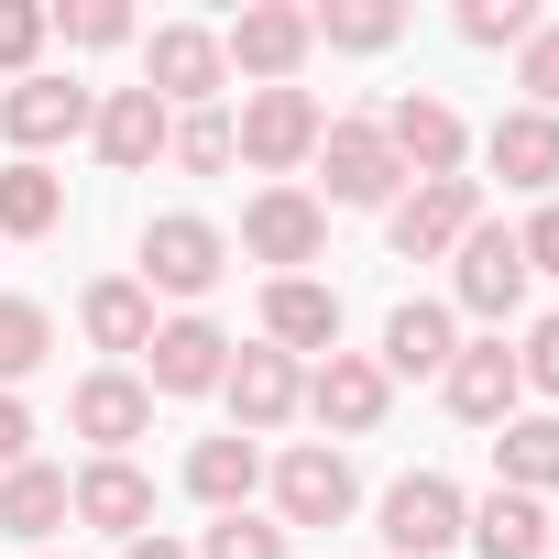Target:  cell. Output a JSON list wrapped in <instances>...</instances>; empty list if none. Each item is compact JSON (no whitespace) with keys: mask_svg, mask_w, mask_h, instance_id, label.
<instances>
[{"mask_svg":"<svg viewBox=\"0 0 559 559\" xmlns=\"http://www.w3.org/2000/svg\"><path fill=\"white\" fill-rule=\"evenodd\" d=\"M319 132H330V110L308 99V88H241V121H230V154L252 165V176H274L286 187L308 154H319Z\"/></svg>","mask_w":559,"mask_h":559,"instance_id":"1","label":"cell"},{"mask_svg":"<svg viewBox=\"0 0 559 559\" xmlns=\"http://www.w3.org/2000/svg\"><path fill=\"white\" fill-rule=\"evenodd\" d=\"M319 209H395V187H406V165H395V143H384V121H330L319 132Z\"/></svg>","mask_w":559,"mask_h":559,"instance_id":"2","label":"cell"},{"mask_svg":"<svg viewBox=\"0 0 559 559\" xmlns=\"http://www.w3.org/2000/svg\"><path fill=\"white\" fill-rule=\"evenodd\" d=\"M352 504H362V472L330 450V439H297L286 461H274V526H352Z\"/></svg>","mask_w":559,"mask_h":559,"instance_id":"3","label":"cell"},{"mask_svg":"<svg viewBox=\"0 0 559 559\" xmlns=\"http://www.w3.org/2000/svg\"><path fill=\"white\" fill-rule=\"evenodd\" d=\"M308 12L297 0H241L230 12V34H219V67H241L252 88H297V67H308Z\"/></svg>","mask_w":559,"mask_h":559,"instance_id":"4","label":"cell"},{"mask_svg":"<svg viewBox=\"0 0 559 559\" xmlns=\"http://www.w3.org/2000/svg\"><path fill=\"white\" fill-rule=\"evenodd\" d=\"M219 274H230V241L209 219H187V209L143 219V297H209Z\"/></svg>","mask_w":559,"mask_h":559,"instance_id":"5","label":"cell"},{"mask_svg":"<svg viewBox=\"0 0 559 559\" xmlns=\"http://www.w3.org/2000/svg\"><path fill=\"white\" fill-rule=\"evenodd\" d=\"M450 297H461L472 319H493V341H504V319L526 308V252H515L504 219H472V241L450 252Z\"/></svg>","mask_w":559,"mask_h":559,"instance_id":"6","label":"cell"},{"mask_svg":"<svg viewBox=\"0 0 559 559\" xmlns=\"http://www.w3.org/2000/svg\"><path fill=\"white\" fill-rule=\"evenodd\" d=\"M143 88H154L165 110H219V88H230L219 34H209V23H154V45H143Z\"/></svg>","mask_w":559,"mask_h":559,"instance_id":"7","label":"cell"},{"mask_svg":"<svg viewBox=\"0 0 559 559\" xmlns=\"http://www.w3.org/2000/svg\"><path fill=\"white\" fill-rule=\"evenodd\" d=\"M472 219H483V187H472V176H428V187H406V198H395L384 241H395L406 263H439V252H461V241H472Z\"/></svg>","mask_w":559,"mask_h":559,"instance_id":"8","label":"cell"},{"mask_svg":"<svg viewBox=\"0 0 559 559\" xmlns=\"http://www.w3.org/2000/svg\"><path fill=\"white\" fill-rule=\"evenodd\" d=\"M241 252L274 263V274H308V263L330 252V209H319L308 187H263V198L241 209Z\"/></svg>","mask_w":559,"mask_h":559,"instance_id":"9","label":"cell"},{"mask_svg":"<svg viewBox=\"0 0 559 559\" xmlns=\"http://www.w3.org/2000/svg\"><path fill=\"white\" fill-rule=\"evenodd\" d=\"M88 121H99V99H88L78 78H23V88H0V132H12L23 165H45L56 143H78Z\"/></svg>","mask_w":559,"mask_h":559,"instance_id":"10","label":"cell"},{"mask_svg":"<svg viewBox=\"0 0 559 559\" xmlns=\"http://www.w3.org/2000/svg\"><path fill=\"white\" fill-rule=\"evenodd\" d=\"M219 373H230V330L219 319H154L143 395H219Z\"/></svg>","mask_w":559,"mask_h":559,"instance_id":"11","label":"cell"},{"mask_svg":"<svg viewBox=\"0 0 559 559\" xmlns=\"http://www.w3.org/2000/svg\"><path fill=\"white\" fill-rule=\"evenodd\" d=\"M384 406H395V384H384L373 352H319V373H308V417H319L330 439H373Z\"/></svg>","mask_w":559,"mask_h":559,"instance_id":"12","label":"cell"},{"mask_svg":"<svg viewBox=\"0 0 559 559\" xmlns=\"http://www.w3.org/2000/svg\"><path fill=\"white\" fill-rule=\"evenodd\" d=\"M461 483L450 472H406L395 493H384V559H439V548H461Z\"/></svg>","mask_w":559,"mask_h":559,"instance_id":"13","label":"cell"},{"mask_svg":"<svg viewBox=\"0 0 559 559\" xmlns=\"http://www.w3.org/2000/svg\"><path fill=\"white\" fill-rule=\"evenodd\" d=\"M219 395H230V428H241V439H263V428H286V417L308 406V373L274 352V341H252V352H230Z\"/></svg>","mask_w":559,"mask_h":559,"instance_id":"14","label":"cell"},{"mask_svg":"<svg viewBox=\"0 0 559 559\" xmlns=\"http://www.w3.org/2000/svg\"><path fill=\"white\" fill-rule=\"evenodd\" d=\"M67 428H78L99 461H132V439L154 428V395H143V373H121V362H110V373H88V384L67 395Z\"/></svg>","mask_w":559,"mask_h":559,"instance_id":"15","label":"cell"},{"mask_svg":"<svg viewBox=\"0 0 559 559\" xmlns=\"http://www.w3.org/2000/svg\"><path fill=\"white\" fill-rule=\"evenodd\" d=\"M263 341L274 352H341V286H319V274H274L263 286Z\"/></svg>","mask_w":559,"mask_h":559,"instance_id":"16","label":"cell"},{"mask_svg":"<svg viewBox=\"0 0 559 559\" xmlns=\"http://www.w3.org/2000/svg\"><path fill=\"white\" fill-rule=\"evenodd\" d=\"M384 143H395V165H406L417 187H428V176H461V154H472L461 110H450V99H417V88L384 110Z\"/></svg>","mask_w":559,"mask_h":559,"instance_id":"17","label":"cell"},{"mask_svg":"<svg viewBox=\"0 0 559 559\" xmlns=\"http://www.w3.org/2000/svg\"><path fill=\"white\" fill-rule=\"evenodd\" d=\"M439 395H450V417L504 428V417H515V395H526V373H515V352H504V341H461V352H450V373H439Z\"/></svg>","mask_w":559,"mask_h":559,"instance_id":"18","label":"cell"},{"mask_svg":"<svg viewBox=\"0 0 559 559\" xmlns=\"http://www.w3.org/2000/svg\"><path fill=\"white\" fill-rule=\"evenodd\" d=\"M67 515H78V526H99V537H121V548H132V537H154V483H143V472H132V461H88V472H78V483H67Z\"/></svg>","mask_w":559,"mask_h":559,"instance_id":"19","label":"cell"},{"mask_svg":"<svg viewBox=\"0 0 559 559\" xmlns=\"http://www.w3.org/2000/svg\"><path fill=\"white\" fill-rule=\"evenodd\" d=\"M165 132H176V110H165L154 88H110V99H99V121H88V143H99V165H110V176H143V165L165 154Z\"/></svg>","mask_w":559,"mask_h":559,"instance_id":"20","label":"cell"},{"mask_svg":"<svg viewBox=\"0 0 559 559\" xmlns=\"http://www.w3.org/2000/svg\"><path fill=\"white\" fill-rule=\"evenodd\" d=\"M483 165H493L515 198H548V187H559V121H548V110H504V121L483 132Z\"/></svg>","mask_w":559,"mask_h":559,"instance_id":"21","label":"cell"},{"mask_svg":"<svg viewBox=\"0 0 559 559\" xmlns=\"http://www.w3.org/2000/svg\"><path fill=\"white\" fill-rule=\"evenodd\" d=\"M450 352H461V319H450L439 297H406V308L384 319V352H373V362H384V384H395V373H450Z\"/></svg>","mask_w":559,"mask_h":559,"instance_id":"22","label":"cell"},{"mask_svg":"<svg viewBox=\"0 0 559 559\" xmlns=\"http://www.w3.org/2000/svg\"><path fill=\"white\" fill-rule=\"evenodd\" d=\"M461 537H472L483 559H548V504H537V493H504V483H493V493H483V504L461 515Z\"/></svg>","mask_w":559,"mask_h":559,"instance_id":"23","label":"cell"},{"mask_svg":"<svg viewBox=\"0 0 559 559\" xmlns=\"http://www.w3.org/2000/svg\"><path fill=\"white\" fill-rule=\"evenodd\" d=\"M252 483H263V450H252L241 428H230V439H198V450H187V493H198L209 515H241V504H252Z\"/></svg>","mask_w":559,"mask_h":559,"instance_id":"24","label":"cell"},{"mask_svg":"<svg viewBox=\"0 0 559 559\" xmlns=\"http://www.w3.org/2000/svg\"><path fill=\"white\" fill-rule=\"evenodd\" d=\"M493 483L504 493H559V417H504L493 428Z\"/></svg>","mask_w":559,"mask_h":559,"instance_id":"25","label":"cell"},{"mask_svg":"<svg viewBox=\"0 0 559 559\" xmlns=\"http://www.w3.org/2000/svg\"><path fill=\"white\" fill-rule=\"evenodd\" d=\"M56 526H67V472H56V461H23V472H0V537L45 548Z\"/></svg>","mask_w":559,"mask_h":559,"instance_id":"26","label":"cell"},{"mask_svg":"<svg viewBox=\"0 0 559 559\" xmlns=\"http://www.w3.org/2000/svg\"><path fill=\"white\" fill-rule=\"evenodd\" d=\"M78 330L99 352H143L154 341V297H143V274H99V286L78 297Z\"/></svg>","mask_w":559,"mask_h":559,"instance_id":"27","label":"cell"},{"mask_svg":"<svg viewBox=\"0 0 559 559\" xmlns=\"http://www.w3.org/2000/svg\"><path fill=\"white\" fill-rule=\"evenodd\" d=\"M56 219H67V176L12 154V165H0V241H45Z\"/></svg>","mask_w":559,"mask_h":559,"instance_id":"28","label":"cell"},{"mask_svg":"<svg viewBox=\"0 0 559 559\" xmlns=\"http://www.w3.org/2000/svg\"><path fill=\"white\" fill-rule=\"evenodd\" d=\"M308 34H319V45H341V56H384V45L406 34V12H395V0H319Z\"/></svg>","mask_w":559,"mask_h":559,"instance_id":"29","label":"cell"},{"mask_svg":"<svg viewBox=\"0 0 559 559\" xmlns=\"http://www.w3.org/2000/svg\"><path fill=\"white\" fill-rule=\"evenodd\" d=\"M45 352H56V319L34 297H0V395H12L23 373H45Z\"/></svg>","mask_w":559,"mask_h":559,"instance_id":"30","label":"cell"},{"mask_svg":"<svg viewBox=\"0 0 559 559\" xmlns=\"http://www.w3.org/2000/svg\"><path fill=\"white\" fill-rule=\"evenodd\" d=\"M286 548H297V537L274 526V515H252V504H241V515H219V526L198 537V559H286Z\"/></svg>","mask_w":559,"mask_h":559,"instance_id":"31","label":"cell"},{"mask_svg":"<svg viewBox=\"0 0 559 559\" xmlns=\"http://www.w3.org/2000/svg\"><path fill=\"white\" fill-rule=\"evenodd\" d=\"M165 154H176L187 176H219V165H230V110H176Z\"/></svg>","mask_w":559,"mask_h":559,"instance_id":"32","label":"cell"},{"mask_svg":"<svg viewBox=\"0 0 559 559\" xmlns=\"http://www.w3.org/2000/svg\"><path fill=\"white\" fill-rule=\"evenodd\" d=\"M56 34H67L78 56H110V45H132V12H121V0H67Z\"/></svg>","mask_w":559,"mask_h":559,"instance_id":"33","label":"cell"},{"mask_svg":"<svg viewBox=\"0 0 559 559\" xmlns=\"http://www.w3.org/2000/svg\"><path fill=\"white\" fill-rule=\"evenodd\" d=\"M45 34H56V12H45V0H0V67H12V78H34Z\"/></svg>","mask_w":559,"mask_h":559,"instance_id":"34","label":"cell"},{"mask_svg":"<svg viewBox=\"0 0 559 559\" xmlns=\"http://www.w3.org/2000/svg\"><path fill=\"white\" fill-rule=\"evenodd\" d=\"M515 88H526V110L559 121V23H537V34L515 45Z\"/></svg>","mask_w":559,"mask_h":559,"instance_id":"35","label":"cell"},{"mask_svg":"<svg viewBox=\"0 0 559 559\" xmlns=\"http://www.w3.org/2000/svg\"><path fill=\"white\" fill-rule=\"evenodd\" d=\"M537 0H461V45H526Z\"/></svg>","mask_w":559,"mask_h":559,"instance_id":"36","label":"cell"},{"mask_svg":"<svg viewBox=\"0 0 559 559\" xmlns=\"http://www.w3.org/2000/svg\"><path fill=\"white\" fill-rule=\"evenodd\" d=\"M515 373H526V395H559V319H537V330H526Z\"/></svg>","mask_w":559,"mask_h":559,"instance_id":"37","label":"cell"},{"mask_svg":"<svg viewBox=\"0 0 559 559\" xmlns=\"http://www.w3.org/2000/svg\"><path fill=\"white\" fill-rule=\"evenodd\" d=\"M515 252H526V274H559V198H537V219L515 230Z\"/></svg>","mask_w":559,"mask_h":559,"instance_id":"38","label":"cell"},{"mask_svg":"<svg viewBox=\"0 0 559 559\" xmlns=\"http://www.w3.org/2000/svg\"><path fill=\"white\" fill-rule=\"evenodd\" d=\"M23 461H34V406L0 395V472H23Z\"/></svg>","mask_w":559,"mask_h":559,"instance_id":"39","label":"cell"},{"mask_svg":"<svg viewBox=\"0 0 559 559\" xmlns=\"http://www.w3.org/2000/svg\"><path fill=\"white\" fill-rule=\"evenodd\" d=\"M121 559H198V548H176V537H132Z\"/></svg>","mask_w":559,"mask_h":559,"instance_id":"40","label":"cell"},{"mask_svg":"<svg viewBox=\"0 0 559 559\" xmlns=\"http://www.w3.org/2000/svg\"><path fill=\"white\" fill-rule=\"evenodd\" d=\"M548 548H559V515H548Z\"/></svg>","mask_w":559,"mask_h":559,"instance_id":"41","label":"cell"}]
</instances>
